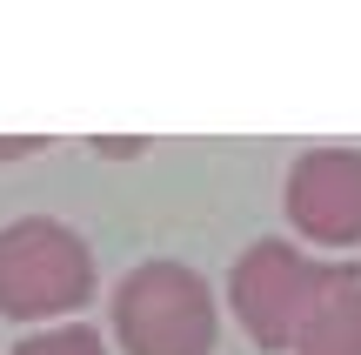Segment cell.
Listing matches in <instances>:
<instances>
[{
  "mask_svg": "<svg viewBox=\"0 0 361 355\" xmlns=\"http://www.w3.org/2000/svg\"><path fill=\"white\" fill-rule=\"evenodd\" d=\"M348 275H361V262H314L295 241L261 235V241H247L241 262L228 268V308H234V322H241V335L255 349L288 355L301 342V329L322 315V302Z\"/></svg>",
  "mask_w": 361,
  "mask_h": 355,
  "instance_id": "6da1fadb",
  "label": "cell"
},
{
  "mask_svg": "<svg viewBox=\"0 0 361 355\" xmlns=\"http://www.w3.org/2000/svg\"><path fill=\"white\" fill-rule=\"evenodd\" d=\"M47 148V134H27V141H0V161H13V155H40Z\"/></svg>",
  "mask_w": 361,
  "mask_h": 355,
  "instance_id": "52a82bcc",
  "label": "cell"
},
{
  "mask_svg": "<svg viewBox=\"0 0 361 355\" xmlns=\"http://www.w3.org/2000/svg\"><path fill=\"white\" fill-rule=\"evenodd\" d=\"M288 222L314 248H361V148H308L288 168Z\"/></svg>",
  "mask_w": 361,
  "mask_h": 355,
  "instance_id": "277c9868",
  "label": "cell"
},
{
  "mask_svg": "<svg viewBox=\"0 0 361 355\" xmlns=\"http://www.w3.org/2000/svg\"><path fill=\"white\" fill-rule=\"evenodd\" d=\"M295 355H361V275H348L322 302V315L301 329Z\"/></svg>",
  "mask_w": 361,
  "mask_h": 355,
  "instance_id": "5b68a950",
  "label": "cell"
},
{
  "mask_svg": "<svg viewBox=\"0 0 361 355\" xmlns=\"http://www.w3.org/2000/svg\"><path fill=\"white\" fill-rule=\"evenodd\" d=\"M13 355H107V342H101V329H94V322H54V329L20 335Z\"/></svg>",
  "mask_w": 361,
  "mask_h": 355,
  "instance_id": "8992f818",
  "label": "cell"
},
{
  "mask_svg": "<svg viewBox=\"0 0 361 355\" xmlns=\"http://www.w3.org/2000/svg\"><path fill=\"white\" fill-rule=\"evenodd\" d=\"M94 248L61 215H20L0 228V315L7 322H80L94 302Z\"/></svg>",
  "mask_w": 361,
  "mask_h": 355,
  "instance_id": "7a4b0ae2",
  "label": "cell"
},
{
  "mask_svg": "<svg viewBox=\"0 0 361 355\" xmlns=\"http://www.w3.org/2000/svg\"><path fill=\"white\" fill-rule=\"evenodd\" d=\"M107 315H114L121 355H214L221 342V308H214L207 275L174 262V255L134 262L121 275Z\"/></svg>",
  "mask_w": 361,
  "mask_h": 355,
  "instance_id": "3957f363",
  "label": "cell"
}]
</instances>
